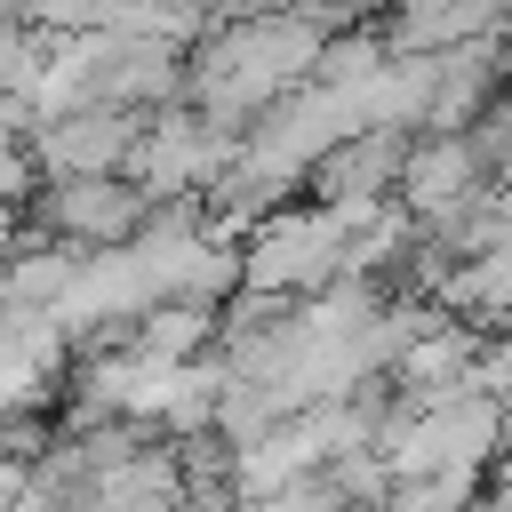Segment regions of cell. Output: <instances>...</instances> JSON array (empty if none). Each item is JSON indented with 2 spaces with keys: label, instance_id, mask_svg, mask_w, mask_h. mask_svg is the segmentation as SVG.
<instances>
[{
  "label": "cell",
  "instance_id": "1",
  "mask_svg": "<svg viewBox=\"0 0 512 512\" xmlns=\"http://www.w3.org/2000/svg\"><path fill=\"white\" fill-rule=\"evenodd\" d=\"M40 224H48V240L96 256V248H128L152 224V200L128 176H72V184H48L40 192Z\"/></svg>",
  "mask_w": 512,
  "mask_h": 512
},
{
  "label": "cell",
  "instance_id": "2",
  "mask_svg": "<svg viewBox=\"0 0 512 512\" xmlns=\"http://www.w3.org/2000/svg\"><path fill=\"white\" fill-rule=\"evenodd\" d=\"M144 120L136 112H112V104H88V112H64L48 128H32V160L48 184H72V176H128V152H136Z\"/></svg>",
  "mask_w": 512,
  "mask_h": 512
},
{
  "label": "cell",
  "instance_id": "3",
  "mask_svg": "<svg viewBox=\"0 0 512 512\" xmlns=\"http://www.w3.org/2000/svg\"><path fill=\"white\" fill-rule=\"evenodd\" d=\"M480 176H488L480 136H464V128L424 136V144H408V168H400V208H408L416 224H440V232H448V224L480 200Z\"/></svg>",
  "mask_w": 512,
  "mask_h": 512
},
{
  "label": "cell",
  "instance_id": "4",
  "mask_svg": "<svg viewBox=\"0 0 512 512\" xmlns=\"http://www.w3.org/2000/svg\"><path fill=\"white\" fill-rule=\"evenodd\" d=\"M216 320H224V312H208V304H152V312L128 328V352H144V360H192V352L216 336Z\"/></svg>",
  "mask_w": 512,
  "mask_h": 512
},
{
  "label": "cell",
  "instance_id": "5",
  "mask_svg": "<svg viewBox=\"0 0 512 512\" xmlns=\"http://www.w3.org/2000/svg\"><path fill=\"white\" fill-rule=\"evenodd\" d=\"M16 248H24V232H16V208H8V200H0V264H8V256H16Z\"/></svg>",
  "mask_w": 512,
  "mask_h": 512
}]
</instances>
